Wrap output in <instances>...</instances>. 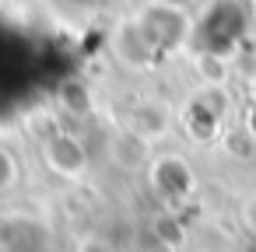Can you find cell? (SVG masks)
<instances>
[{"label": "cell", "instance_id": "cell-2", "mask_svg": "<svg viewBox=\"0 0 256 252\" xmlns=\"http://www.w3.org/2000/svg\"><path fill=\"white\" fill-rule=\"evenodd\" d=\"M78 252H112V245L102 242V238H84V242L78 245Z\"/></svg>", "mask_w": 256, "mask_h": 252}, {"label": "cell", "instance_id": "cell-1", "mask_svg": "<svg viewBox=\"0 0 256 252\" xmlns=\"http://www.w3.org/2000/svg\"><path fill=\"white\" fill-rule=\"evenodd\" d=\"M42 151H46V161H50L53 172L67 175V179L84 175V151H81V144H78L74 137H67V133H53V137L46 140Z\"/></svg>", "mask_w": 256, "mask_h": 252}, {"label": "cell", "instance_id": "cell-3", "mask_svg": "<svg viewBox=\"0 0 256 252\" xmlns=\"http://www.w3.org/2000/svg\"><path fill=\"white\" fill-rule=\"evenodd\" d=\"M242 221H246V224L256 231V196H249V200L242 203Z\"/></svg>", "mask_w": 256, "mask_h": 252}]
</instances>
